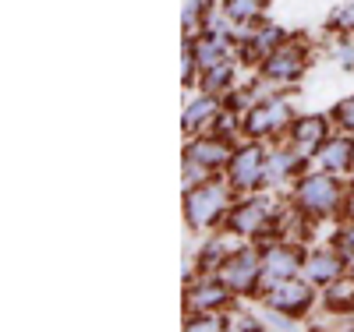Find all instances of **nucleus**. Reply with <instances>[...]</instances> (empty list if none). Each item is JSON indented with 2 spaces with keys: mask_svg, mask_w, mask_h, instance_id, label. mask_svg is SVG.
Here are the masks:
<instances>
[]
</instances>
